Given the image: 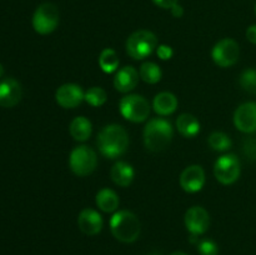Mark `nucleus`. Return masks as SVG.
Segmentation results:
<instances>
[{"instance_id": "obj_7", "label": "nucleus", "mask_w": 256, "mask_h": 255, "mask_svg": "<svg viewBox=\"0 0 256 255\" xmlns=\"http://www.w3.org/2000/svg\"><path fill=\"white\" fill-rule=\"evenodd\" d=\"M59 10L52 2L39 5L32 15V28L40 35H48L59 25Z\"/></svg>"}, {"instance_id": "obj_27", "label": "nucleus", "mask_w": 256, "mask_h": 255, "mask_svg": "<svg viewBox=\"0 0 256 255\" xmlns=\"http://www.w3.org/2000/svg\"><path fill=\"white\" fill-rule=\"evenodd\" d=\"M242 154L250 162H256V136H249L242 142Z\"/></svg>"}, {"instance_id": "obj_2", "label": "nucleus", "mask_w": 256, "mask_h": 255, "mask_svg": "<svg viewBox=\"0 0 256 255\" xmlns=\"http://www.w3.org/2000/svg\"><path fill=\"white\" fill-rule=\"evenodd\" d=\"M144 145L152 152L166 149L174 138V128L172 122L164 118H154L146 122L144 128Z\"/></svg>"}, {"instance_id": "obj_6", "label": "nucleus", "mask_w": 256, "mask_h": 255, "mask_svg": "<svg viewBox=\"0 0 256 255\" xmlns=\"http://www.w3.org/2000/svg\"><path fill=\"white\" fill-rule=\"evenodd\" d=\"M119 110L124 119L132 122H142L149 118L150 104L142 95L129 94L122 98Z\"/></svg>"}, {"instance_id": "obj_33", "label": "nucleus", "mask_w": 256, "mask_h": 255, "mask_svg": "<svg viewBox=\"0 0 256 255\" xmlns=\"http://www.w3.org/2000/svg\"><path fill=\"white\" fill-rule=\"evenodd\" d=\"M170 255H188V254H185V252H172Z\"/></svg>"}, {"instance_id": "obj_19", "label": "nucleus", "mask_w": 256, "mask_h": 255, "mask_svg": "<svg viewBox=\"0 0 256 255\" xmlns=\"http://www.w3.org/2000/svg\"><path fill=\"white\" fill-rule=\"evenodd\" d=\"M96 206L104 212H114L119 208L120 200L116 192L109 188H102L96 192L95 196Z\"/></svg>"}, {"instance_id": "obj_26", "label": "nucleus", "mask_w": 256, "mask_h": 255, "mask_svg": "<svg viewBox=\"0 0 256 255\" xmlns=\"http://www.w3.org/2000/svg\"><path fill=\"white\" fill-rule=\"evenodd\" d=\"M239 84L249 94H256V69L249 68L240 74Z\"/></svg>"}, {"instance_id": "obj_5", "label": "nucleus", "mask_w": 256, "mask_h": 255, "mask_svg": "<svg viewBox=\"0 0 256 255\" xmlns=\"http://www.w3.org/2000/svg\"><path fill=\"white\" fill-rule=\"evenodd\" d=\"M98 165V155L94 149L86 146V145H80L74 148L70 152L69 156V166L70 170L74 172L76 176L84 178L94 172Z\"/></svg>"}, {"instance_id": "obj_35", "label": "nucleus", "mask_w": 256, "mask_h": 255, "mask_svg": "<svg viewBox=\"0 0 256 255\" xmlns=\"http://www.w3.org/2000/svg\"><path fill=\"white\" fill-rule=\"evenodd\" d=\"M255 14H256V4H255Z\"/></svg>"}, {"instance_id": "obj_32", "label": "nucleus", "mask_w": 256, "mask_h": 255, "mask_svg": "<svg viewBox=\"0 0 256 255\" xmlns=\"http://www.w3.org/2000/svg\"><path fill=\"white\" fill-rule=\"evenodd\" d=\"M170 10H172V16H175V18H182V15H184V9H182V5H179V4L174 5V6H172Z\"/></svg>"}, {"instance_id": "obj_13", "label": "nucleus", "mask_w": 256, "mask_h": 255, "mask_svg": "<svg viewBox=\"0 0 256 255\" xmlns=\"http://www.w3.org/2000/svg\"><path fill=\"white\" fill-rule=\"evenodd\" d=\"M180 186L189 194L200 192L205 185V172L200 165H190L180 175Z\"/></svg>"}, {"instance_id": "obj_34", "label": "nucleus", "mask_w": 256, "mask_h": 255, "mask_svg": "<svg viewBox=\"0 0 256 255\" xmlns=\"http://www.w3.org/2000/svg\"><path fill=\"white\" fill-rule=\"evenodd\" d=\"M2 74H4V68H2V65L0 64V78L2 76Z\"/></svg>"}, {"instance_id": "obj_14", "label": "nucleus", "mask_w": 256, "mask_h": 255, "mask_svg": "<svg viewBox=\"0 0 256 255\" xmlns=\"http://www.w3.org/2000/svg\"><path fill=\"white\" fill-rule=\"evenodd\" d=\"M22 89L19 82L8 78L0 82V106L12 108L22 100Z\"/></svg>"}, {"instance_id": "obj_8", "label": "nucleus", "mask_w": 256, "mask_h": 255, "mask_svg": "<svg viewBox=\"0 0 256 255\" xmlns=\"http://www.w3.org/2000/svg\"><path fill=\"white\" fill-rule=\"evenodd\" d=\"M242 166L239 158L235 154H224L215 162L214 175L222 185H232L239 179Z\"/></svg>"}, {"instance_id": "obj_24", "label": "nucleus", "mask_w": 256, "mask_h": 255, "mask_svg": "<svg viewBox=\"0 0 256 255\" xmlns=\"http://www.w3.org/2000/svg\"><path fill=\"white\" fill-rule=\"evenodd\" d=\"M210 148L215 152H226L232 148V142L228 134L222 132H214L209 135L208 139Z\"/></svg>"}, {"instance_id": "obj_18", "label": "nucleus", "mask_w": 256, "mask_h": 255, "mask_svg": "<svg viewBox=\"0 0 256 255\" xmlns=\"http://www.w3.org/2000/svg\"><path fill=\"white\" fill-rule=\"evenodd\" d=\"M152 108H154V112L160 116L172 115L178 109V98L169 92H159L155 95L152 100Z\"/></svg>"}, {"instance_id": "obj_11", "label": "nucleus", "mask_w": 256, "mask_h": 255, "mask_svg": "<svg viewBox=\"0 0 256 255\" xmlns=\"http://www.w3.org/2000/svg\"><path fill=\"white\" fill-rule=\"evenodd\" d=\"M185 226L192 235H202L210 226V215L202 206H192L185 212Z\"/></svg>"}, {"instance_id": "obj_20", "label": "nucleus", "mask_w": 256, "mask_h": 255, "mask_svg": "<svg viewBox=\"0 0 256 255\" xmlns=\"http://www.w3.org/2000/svg\"><path fill=\"white\" fill-rule=\"evenodd\" d=\"M176 129L182 136L192 139L200 132V122L194 115L184 112L176 119Z\"/></svg>"}, {"instance_id": "obj_28", "label": "nucleus", "mask_w": 256, "mask_h": 255, "mask_svg": "<svg viewBox=\"0 0 256 255\" xmlns=\"http://www.w3.org/2000/svg\"><path fill=\"white\" fill-rule=\"evenodd\" d=\"M198 252H199L200 255H218L219 248L212 240L204 239L198 244Z\"/></svg>"}, {"instance_id": "obj_23", "label": "nucleus", "mask_w": 256, "mask_h": 255, "mask_svg": "<svg viewBox=\"0 0 256 255\" xmlns=\"http://www.w3.org/2000/svg\"><path fill=\"white\" fill-rule=\"evenodd\" d=\"M140 79L146 84H156L162 80V72L156 62H146L140 66L139 69Z\"/></svg>"}, {"instance_id": "obj_30", "label": "nucleus", "mask_w": 256, "mask_h": 255, "mask_svg": "<svg viewBox=\"0 0 256 255\" xmlns=\"http://www.w3.org/2000/svg\"><path fill=\"white\" fill-rule=\"evenodd\" d=\"M152 2L162 9H172L174 5L178 4V0H152Z\"/></svg>"}, {"instance_id": "obj_1", "label": "nucleus", "mask_w": 256, "mask_h": 255, "mask_svg": "<svg viewBox=\"0 0 256 255\" xmlns=\"http://www.w3.org/2000/svg\"><path fill=\"white\" fill-rule=\"evenodd\" d=\"M98 149L102 156L116 159L125 154L129 146V135L119 124H109L102 128L98 134Z\"/></svg>"}, {"instance_id": "obj_21", "label": "nucleus", "mask_w": 256, "mask_h": 255, "mask_svg": "<svg viewBox=\"0 0 256 255\" xmlns=\"http://www.w3.org/2000/svg\"><path fill=\"white\" fill-rule=\"evenodd\" d=\"M69 132L72 138L76 142H86L92 132V125L88 118L76 116L72 120L69 126Z\"/></svg>"}, {"instance_id": "obj_25", "label": "nucleus", "mask_w": 256, "mask_h": 255, "mask_svg": "<svg viewBox=\"0 0 256 255\" xmlns=\"http://www.w3.org/2000/svg\"><path fill=\"white\" fill-rule=\"evenodd\" d=\"M106 100H108L106 92L100 86H92L85 92L84 102H86L88 104L92 105V106L94 108L102 106V105L106 102Z\"/></svg>"}, {"instance_id": "obj_15", "label": "nucleus", "mask_w": 256, "mask_h": 255, "mask_svg": "<svg viewBox=\"0 0 256 255\" xmlns=\"http://www.w3.org/2000/svg\"><path fill=\"white\" fill-rule=\"evenodd\" d=\"M78 225L84 234L96 235L102 232L104 220L99 212L92 209V208H85L78 216Z\"/></svg>"}, {"instance_id": "obj_12", "label": "nucleus", "mask_w": 256, "mask_h": 255, "mask_svg": "<svg viewBox=\"0 0 256 255\" xmlns=\"http://www.w3.org/2000/svg\"><path fill=\"white\" fill-rule=\"evenodd\" d=\"M234 125L245 134L256 132V102H248L238 106L234 112Z\"/></svg>"}, {"instance_id": "obj_9", "label": "nucleus", "mask_w": 256, "mask_h": 255, "mask_svg": "<svg viewBox=\"0 0 256 255\" xmlns=\"http://www.w3.org/2000/svg\"><path fill=\"white\" fill-rule=\"evenodd\" d=\"M240 56V46L234 39L225 38L219 40L212 50V58L220 68H230L235 65Z\"/></svg>"}, {"instance_id": "obj_4", "label": "nucleus", "mask_w": 256, "mask_h": 255, "mask_svg": "<svg viewBox=\"0 0 256 255\" xmlns=\"http://www.w3.org/2000/svg\"><path fill=\"white\" fill-rule=\"evenodd\" d=\"M158 48V38L150 30L134 32L125 42L126 54L134 60H142L150 56Z\"/></svg>"}, {"instance_id": "obj_31", "label": "nucleus", "mask_w": 256, "mask_h": 255, "mask_svg": "<svg viewBox=\"0 0 256 255\" xmlns=\"http://www.w3.org/2000/svg\"><path fill=\"white\" fill-rule=\"evenodd\" d=\"M246 39L249 40L252 44H256V24L252 25L248 28L246 30Z\"/></svg>"}, {"instance_id": "obj_17", "label": "nucleus", "mask_w": 256, "mask_h": 255, "mask_svg": "<svg viewBox=\"0 0 256 255\" xmlns=\"http://www.w3.org/2000/svg\"><path fill=\"white\" fill-rule=\"evenodd\" d=\"M110 178L118 186L126 188L132 182L135 178V170L132 165L126 162H118L110 170Z\"/></svg>"}, {"instance_id": "obj_29", "label": "nucleus", "mask_w": 256, "mask_h": 255, "mask_svg": "<svg viewBox=\"0 0 256 255\" xmlns=\"http://www.w3.org/2000/svg\"><path fill=\"white\" fill-rule=\"evenodd\" d=\"M156 54L158 56H159V59L166 62V60H170L172 58V55H174V50H172V48L170 46V45L159 44L156 48Z\"/></svg>"}, {"instance_id": "obj_22", "label": "nucleus", "mask_w": 256, "mask_h": 255, "mask_svg": "<svg viewBox=\"0 0 256 255\" xmlns=\"http://www.w3.org/2000/svg\"><path fill=\"white\" fill-rule=\"evenodd\" d=\"M120 60L116 52L112 48H106L102 50L99 55V66L106 74H112V72H118L119 68Z\"/></svg>"}, {"instance_id": "obj_3", "label": "nucleus", "mask_w": 256, "mask_h": 255, "mask_svg": "<svg viewBox=\"0 0 256 255\" xmlns=\"http://www.w3.org/2000/svg\"><path fill=\"white\" fill-rule=\"evenodd\" d=\"M110 230L119 242H132L139 238L142 224L134 212L129 210H119L110 219Z\"/></svg>"}, {"instance_id": "obj_16", "label": "nucleus", "mask_w": 256, "mask_h": 255, "mask_svg": "<svg viewBox=\"0 0 256 255\" xmlns=\"http://www.w3.org/2000/svg\"><path fill=\"white\" fill-rule=\"evenodd\" d=\"M139 72L132 65L120 68L114 76V88L119 92H129L136 88L139 82Z\"/></svg>"}, {"instance_id": "obj_10", "label": "nucleus", "mask_w": 256, "mask_h": 255, "mask_svg": "<svg viewBox=\"0 0 256 255\" xmlns=\"http://www.w3.org/2000/svg\"><path fill=\"white\" fill-rule=\"evenodd\" d=\"M85 92L80 85L74 82L62 84L55 92V100L64 109H74L84 102Z\"/></svg>"}]
</instances>
